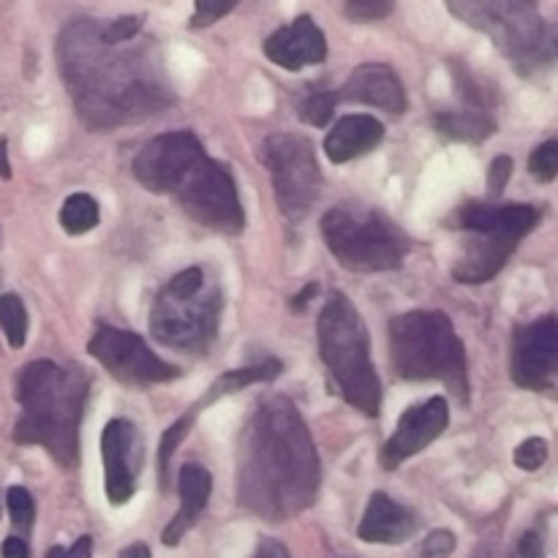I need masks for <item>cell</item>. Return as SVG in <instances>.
Listing matches in <instances>:
<instances>
[{
    "mask_svg": "<svg viewBox=\"0 0 558 558\" xmlns=\"http://www.w3.org/2000/svg\"><path fill=\"white\" fill-rule=\"evenodd\" d=\"M136 38L112 41L96 20L71 22L58 38L60 74L93 131L136 123L172 101L158 52Z\"/></svg>",
    "mask_w": 558,
    "mask_h": 558,
    "instance_id": "1",
    "label": "cell"
},
{
    "mask_svg": "<svg viewBox=\"0 0 558 558\" xmlns=\"http://www.w3.org/2000/svg\"><path fill=\"white\" fill-rule=\"evenodd\" d=\"M319 456L294 403L265 398L240 441V501L267 521H289L316 501Z\"/></svg>",
    "mask_w": 558,
    "mask_h": 558,
    "instance_id": "2",
    "label": "cell"
},
{
    "mask_svg": "<svg viewBox=\"0 0 558 558\" xmlns=\"http://www.w3.org/2000/svg\"><path fill=\"white\" fill-rule=\"evenodd\" d=\"M90 379L80 368H63L49 360L25 365L16 379L22 417L14 425L16 445H38L71 469L80 458V423Z\"/></svg>",
    "mask_w": 558,
    "mask_h": 558,
    "instance_id": "3",
    "label": "cell"
},
{
    "mask_svg": "<svg viewBox=\"0 0 558 558\" xmlns=\"http://www.w3.org/2000/svg\"><path fill=\"white\" fill-rule=\"evenodd\" d=\"M319 357L330 371L343 401L352 403L365 417H376L381 409V381L371 360V336L352 300L332 292L322 305L316 322Z\"/></svg>",
    "mask_w": 558,
    "mask_h": 558,
    "instance_id": "4",
    "label": "cell"
},
{
    "mask_svg": "<svg viewBox=\"0 0 558 558\" xmlns=\"http://www.w3.org/2000/svg\"><path fill=\"white\" fill-rule=\"evenodd\" d=\"M392 368L407 381H445L458 401H469L466 347L441 311H412L390 322Z\"/></svg>",
    "mask_w": 558,
    "mask_h": 558,
    "instance_id": "5",
    "label": "cell"
},
{
    "mask_svg": "<svg viewBox=\"0 0 558 558\" xmlns=\"http://www.w3.org/2000/svg\"><path fill=\"white\" fill-rule=\"evenodd\" d=\"M221 308V287L202 267H185L158 292L150 311V332L163 347L199 354L216 341Z\"/></svg>",
    "mask_w": 558,
    "mask_h": 558,
    "instance_id": "6",
    "label": "cell"
},
{
    "mask_svg": "<svg viewBox=\"0 0 558 558\" xmlns=\"http://www.w3.org/2000/svg\"><path fill=\"white\" fill-rule=\"evenodd\" d=\"M537 223L539 213L529 205H463L450 221L452 229L466 232L463 254L452 267V278L469 287L490 281Z\"/></svg>",
    "mask_w": 558,
    "mask_h": 558,
    "instance_id": "7",
    "label": "cell"
},
{
    "mask_svg": "<svg viewBox=\"0 0 558 558\" xmlns=\"http://www.w3.org/2000/svg\"><path fill=\"white\" fill-rule=\"evenodd\" d=\"M322 238L338 265L352 272L398 270L407 259V234L374 207L347 202L336 205L322 218Z\"/></svg>",
    "mask_w": 558,
    "mask_h": 558,
    "instance_id": "8",
    "label": "cell"
},
{
    "mask_svg": "<svg viewBox=\"0 0 558 558\" xmlns=\"http://www.w3.org/2000/svg\"><path fill=\"white\" fill-rule=\"evenodd\" d=\"M447 9L477 31L488 33L501 52L529 71L543 65L554 52V36H548L543 16L532 3L521 0H494V3H447Z\"/></svg>",
    "mask_w": 558,
    "mask_h": 558,
    "instance_id": "9",
    "label": "cell"
},
{
    "mask_svg": "<svg viewBox=\"0 0 558 558\" xmlns=\"http://www.w3.org/2000/svg\"><path fill=\"white\" fill-rule=\"evenodd\" d=\"M262 158L270 169L276 202L289 221H303L322 191V169L314 145L298 134H270L262 145Z\"/></svg>",
    "mask_w": 558,
    "mask_h": 558,
    "instance_id": "10",
    "label": "cell"
},
{
    "mask_svg": "<svg viewBox=\"0 0 558 558\" xmlns=\"http://www.w3.org/2000/svg\"><path fill=\"white\" fill-rule=\"evenodd\" d=\"M174 196L191 221L223 234L243 232L245 210L240 205L232 172L223 163L213 161L207 153L185 172L174 189Z\"/></svg>",
    "mask_w": 558,
    "mask_h": 558,
    "instance_id": "11",
    "label": "cell"
},
{
    "mask_svg": "<svg viewBox=\"0 0 558 558\" xmlns=\"http://www.w3.org/2000/svg\"><path fill=\"white\" fill-rule=\"evenodd\" d=\"M87 354L123 385H161L180 376L178 365L158 357L136 332L101 325L87 341Z\"/></svg>",
    "mask_w": 558,
    "mask_h": 558,
    "instance_id": "12",
    "label": "cell"
},
{
    "mask_svg": "<svg viewBox=\"0 0 558 558\" xmlns=\"http://www.w3.org/2000/svg\"><path fill=\"white\" fill-rule=\"evenodd\" d=\"M205 156L191 131H172L147 142L134 158V178L153 194H174L180 180Z\"/></svg>",
    "mask_w": 558,
    "mask_h": 558,
    "instance_id": "13",
    "label": "cell"
},
{
    "mask_svg": "<svg viewBox=\"0 0 558 558\" xmlns=\"http://www.w3.org/2000/svg\"><path fill=\"white\" fill-rule=\"evenodd\" d=\"M512 379L515 385L537 392H556L558 379V319H543L523 325L512 338Z\"/></svg>",
    "mask_w": 558,
    "mask_h": 558,
    "instance_id": "14",
    "label": "cell"
},
{
    "mask_svg": "<svg viewBox=\"0 0 558 558\" xmlns=\"http://www.w3.org/2000/svg\"><path fill=\"white\" fill-rule=\"evenodd\" d=\"M101 461L107 474V499L112 507L125 505L136 494L142 466H145V441L140 428L129 420H109L101 434Z\"/></svg>",
    "mask_w": 558,
    "mask_h": 558,
    "instance_id": "15",
    "label": "cell"
},
{
    "mask_svg": "<svg viewBox=\"0 0 558 558\" xmlns=\"http://www.w3.org/2000/svg\"><path fill=\"white\" fill-rule=\"evenodd\" d=\"M450 425V407L441 396L430 398V401L420 403V407L407 409L398 420L396 434L387 439V445L381 447L379 463L381 469L392 472V469L401 466L403 461L414 458L417 452H423L425 447L434 445L441 434Z\"/></svg>",
    "mask_w": 558,
    "mask_h": 558,
    "instance_id": "16",
    "label": "cell"
},
{
    "mask_svg": "<svg viewBox=\"0 0 558 558\" xmlns=\"http://www.w3.org/2000/svg\"><path fill=\"white\" fill-rule=\"evenodd\" d=\"M267 60L287 71H300L327 58V38L308 14L292 20V25L278 27L265 41Z\"/></svg>",
    "mask_w": 558,
    "mask_h": 558,
    "instance_id": "17",
    "label": "cell"
},
{
    "mask_svg": "<svg viewBox=\"0 0 558 558\" xmlns=\"http://www.w3.org/2000/svg\"><path fill=\"white\" fill-rule=\"evenodd\" d=\"M341 101L365 104V107H379L385 112L401 114L407 109V90H403L401 76L396 69L385 63H363L349 74L347 85L338 90Z\"/></svg>",
    "mask_w": 558,
    "mask_h": 558,
    "instance_id": "18",
    "label": "cell"
},
{
    "mask_svg": "<svg viewBox=\"0 0 558 558\" xmlns=\"http://www.w3.org/2000/svg\"><path fill=\"white\" fill-rule=\"evenodd\" d=\"M178 490L180 510L178 515L167 523V529H163L161 534V543L167 545V548H178L180 539L185 537V532H189V529L199 521L202 512H205L213 490L210 472H207L205 466H199V463H185V466L180 469Z\"/></svg>",
    "mask_w": 558,
    "mask_h": 558,
    "instance_id": "19",
    "label": "cell"
},
{
    "mask_svg": "<svg viewBox=\"0 0 558 558\" xmlns=\"http://www.w3.org/2000/svg\"><path fill=\"white\" fill-rule=\"evenodd\" d=\"M414 529L417 521L407 507L392 501L387 494H374L357 526V537L374 545H401L412 537Z\"/></svg>",
    "mask_w": 558,
    "mask_h": 558,
    "instance_id": "20",
    "label": "cell"
},
{
    "mask_svg": "<svg viewBox=\"0 0 558 558\" xmlns=\"http://www.w3.org/2000/svg\"><path fill=\"white\" fill-rule=\"evenodd\" d=\"M385 140V125L374 114H343L325 140V153L332 163H347L365 156Z\"/></svg>",
    "mask_w": 558,
    "mask_h": 558,
    "instance_id": "21",
    "label": "cell"
},
{
    "mask_svg": "<svg viewBox=\"0 0 558 558\" xmlns=\"http://www.w3.org/2000/svg\"><path fill=\"white\" fill-rule=\"evenodd\" d=\"M463 101L461 109H445L434 118L436 129L447 136V140L458 142H483L488 140L496 131V120L490 118V112L485 109L483 96H480L477 85L463 87Z\"/></svg>",
    "mask_w": 558,
    "mask_h": 558,
    "instance_id": "22",
    "label": "cell"
},
{
    "mask_svg": "<svg viewBox=\"0 0 558 558\" xmlns=\"http://www.w3.org/2000/svg\"><path fill=\"white\" fill-rule=\"evenodd\" d=\"M281 368H283V365L278 363V360H265V363L248 365V368L227 371V374L218 376L216 385H213L210 390L205 392V398H202V401H196L194 407H191L189 412H185L183 417H180V423H183L185 428L191 430V428H194V423H196V417H199L202 409L210 407V403H216V401H221L223 396H232V392L245 390V387L256 385V381H270V379H276V376L281 374Z\"/></svg>",
    "mask_w": 558,
    "mask_h": 558,
    "instance_id": "23",
    "label": "cell"
},
{
    "mask_svg": "<svg viewBox=\"0 0 558 558\" xmlns=\"http://www.w3.org/2000/svg\"><path fill=\"white\" fill-rule=\"evenodd\" d=\"M98 202L90 194H71L60 207V227L69 234H85L98 227Z\"/></svg>",
    "mask_w": 558,
    "mask_h": 558,
    "instance_id": "24",
    "label": "cell"
},
{
    "mask_svg": "<svg viewBox=\"0 0 558 558\" xmlns=\"http://www.w3.org/2000/svg\"><path fill=\"white\" fill-rule=\"evenodd\" d=\"M0 330H3L11 349L25 347L27 311L16 294H3V298H0Z\"/></svg>",
    "mask_w": 558,
    "mask_h": 558,
    "instance_id": "25",
    "label": "cell"
},
{
    "mask_svg": "<svg viewBox=\"0 0 558 558\" xmlns=\"http://www.w3.org/2000/svg\"><path fill=\"white\" fill-rule=\"evenodd\" d=\"M338 104H341V98H338V90L336 93H332V90L311 93V96L303 101V107H300V118H303L308 125L325 129V125L332 120V114H336Z\"/></svg>",
    "mask_w": 558,
    "mask_h": 558,
    "instance_id": "26",
    "label": "cell"
},
{
    "mask_svg": "<svg viewBox=\"0 0 558 558\" xmlns=\"http://www.w3.org/2000/svg\"><path fill=\"white\" fill-rule=\"evenodd\" d=\"M5 507H9L11 523L20 532H31L33 521H36V501H33V496L25 488H20V485H14L5 494Z\"/></svg>",
    "mask_w": 558,
    "mask_h": 558,
    "instance_id": "27",
    "label": "cell"
},
{
    "mask_svg": "<svg viewBox=\"0 0 558 558\" xmlns=\"http://www.w3.org/2000/svg\"><path fill=\"white\" fill-rule=\"evenodd\" d=\"M529 172L534 174V180L539 183H550L558 174V140H548L532 153L529 158Z\"/></svg>",
    "mask_w": 558,
    "mask_h": 558,
    "instance_id": "28",
    "label": "cell"
},
{
    "mask_svg": "<svg viewBox=\"0 0 558 558\" xmlns=\"http://www.w3.org/2000/svg\"><path fill=\"white\" fill-rule=\"evenodd\" d=\"M512 461H515V466L523 469V472H537V469L548 461V441L539 439V436H532V439H526L518 447Z\"/></svg>",
    "mask_w": 558,
    "mask_h": 558,
    "instance_id": "29",
    "label": "cell"
},
{
    "mask_svg": "<svg viewBox=\"0 0 558 558\" xmlns=\"http://www.w3.org/2000/svg\"><path fill=\"white\" fill-rule=\"evenodd\" d=\"M392 9H396V3H390V0H352V3H343V14L354 22L381 20Z\"/></svg>",
    "mask_w": 558,
    "mask_h": 558,
    "instance_id": "30",
    "label": "cell"
},
{
    "mask_svg": "<svg viewBox=\"0 0 558 558\" xmlns=\"http://www.w3.org/2000/svg\"><path fill=\"white\" fill-rule=\"evenodd\" d=\"M452 550H456V534L439 529V532H430L425 537V543L420 545L417 558H450Z\"/></svg>",
    "mask_w": 558,
    "mask_h": 558,
    "instance_id": "31",
    "label": "cell"
},
{
    "mask_svg": "<svg viewBox=\"0 0 558 558\" xmlns=\"http://www.w3.org/2000/svg\"><path fill=\"white\" fill-rule=\"evenodd\" d=\"M510 174H512V158L510 156L494 158V163H490V169H488V191H490V194L499 196L501 191L507 189V183H510Z\"/></svg>",
    "mask_w": 558,
    "mask_h": 558,
    "instance_id": "32",
    "label": "cell"
},
{
    "mask_svg": "<svg viewBox=\"0 0 558 558\" xmlns=\"http://www.w3.org/2000/svg\"><path fill=\"white\" fill-rule=\"evenodd\" d=\"M229 11H234V3H207V0H199V3H196V14L191 16L189 25L205 27L210 25V22L221 20V16L229 14Z\"/></svg>",
    "mask_w": 558,
    "mask_h": 558,
    "instance_id": "33",
    "label": "cell"
},
{
    "mask_svg": "<svg viewBox=\"0 0 558 558\" xmlns=\"http://www.w3.org/2000/svg\"><path fill=\"white\" fill-rule=\"evenodd\" d=\"M518 556L521 558H545V545L543 537L537 532H526L518 545Z\"/></svg>",
    "mask_w": 558,
    "mask_h": 558,
    "instance_id": "34",
    "label": "cell"
},
{
    "mask_svg": "<svg viewBox=\"0 0 558 558\" xmlns=\"http://www.w3.org/2000/svg\"><path fill=\"white\" fill-rule=\"evenodd\" d=\"M254 558H292V556H289V550L283 548L278 539L265 537L259 545H256V556Z\"/></svg>",
    "mask_w": 558,
    "mask_h": 558,
    "instance_id": "35",
    "label": "cell"
},
{
    "mask_svg": "<svg viewBox=\"0 0 558 558\" xmlns=\"http://www.w3.org/2000/svg\"><path fill=\"white\" fill-rule=\"evenodd\" d=\"M0 550H3V558H27V556H31V550H27V543L22 537H9Z\"/></svg>",
    "mask_w": 558,
    "mask_h": 558,
    "instance_id": "36",
    "label": "cell"
},
{
    "mask_svg": "<svg viewBox=\"0 0 558 558\" xmlns=\"http://www.w3.org/2000/svg\"><path fill=\"white\" fill-rule=\"evenodd\" d=\"M65 558H93V539L90 537H80L71 550H65Z\"/></svg>",
    "mask_w": 558,
    "mask_h": 558,
    "instance_id": "37",
    "label": "cell"
},
{
    "mask_svg": "<svg viewBox=\"0 0 558 558\" xmlns=\"http://www.w3.org/2000/svg\"><path fill=\"white\" fill-rule=\"evenodd\" d=\"M118 558H153V554L145 543H134V545H129L125 550H120Z\"/></svg>",
    "mask_w": 558,
    "mask_h": 558,
    "instance_id": "38",
    "label": "cell"
},
{
    "mask_svg": "<svg viewBox=\"0 0 558 558\" xmlns=\"http://www.w3.org/2000/svg\"><path fill=\"white\" fill-rule=\"evenodd\" d=\"M0 178L11 180V163H9V142L0 136Z\"/></svg>",
    "mask_w": 558,
    "mask_h": 558,
    "instance_id": "39",
    "label": "cell"
},
{
    "mask_svg": "<svg viewBox=\"0 0 558 558\" xmlns=\"http://www.w3.org/2000/svg\"><path fill=\"white\" fill-rule=\"evenodd\" d=\"M314 292H316V283H308V287H305V292L300 294L298 300H294V308L303 311V308H305V303H308V298H311V294H314Z\"/></svg>",
    "mask_w": 558,
    "mask_h": 558,
    "instance_id": "40",
    "label": "cell"
},
{
    "mask_svg": "<svg viewBox=\"0 0 558 558\" xmlns=\"http://www.w3.org/2000/svg\"><path fill=\"white\" fill-rule=\"evenodd\" d=\"M47 558H65V550L52 548V550H49V556H47Z\"/></svg>",
    "mask_w": 558,
    "mask_h": 558,
    "instance_id": "41",
    "label": "cell"
},
{
    "mask_svg": "<svg viewBox=\"0 0 558 558\" xmlns=\"http://www.w3.org/2000/svg\"><path fill=\"white\" fill-rule=\"evenodd\" d=\"M554 52H558V36L554 38Z\"/></svg>",
    "mask_w": 558,
    "mask_h": 558,
    "instance_id": "42",
    "label": "cell"
}]
</instances>
